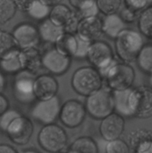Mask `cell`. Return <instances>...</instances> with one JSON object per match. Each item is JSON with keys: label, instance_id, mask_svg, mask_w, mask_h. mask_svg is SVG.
<instances>
[{"label": "cell", "instance_id": "11", "mask_svg": "<svg viewBox=\"0 0 152 153\" xmlns=\"http://www.w3.org/2000/svg\"><path fill=\"white\" fill-rule=\"evenodd\" d=\"M11 34L16 46L20 50L37 48L41 42L38 28L29 22L18 24L14 27Z\"/></svg>", "mask_w": 152, "mask_h": 153}, {"label": "cell", "instance_id": "27", "mask_svg": "<svg viewBox=\"0 0 152 153\" xmlns=\"http://www.w3.org/2000/svg\"><path fill=\"white\" fill-rule=\"evenodd\" d=\"M138 28L142 36L152 40V4H150L139 13Z\"/></svg>", "mask_w": 152, "mask_h": 153}, {"label": "cell", "instance_id": "21", "mask_svg": "<svg viewBox=\"0 0 152 153\" xmlns=\"http://www.w3.org/2000/svg\"><path fill=\"white\" fill-rule=\"evenodd\" d=\"M21 50L16 49L4 58L0 59V70L6 74L16 75L23 70L20 56Z\"/></svg>", "mask_w": 152, "mask_h": 153}, {"label": "cell", "instance_id": "44", "mask_svg": "<svg viewBox=\"0 0 152 153\" xmlns=\"http://www.w3.org/2000/svg\"><path fill=\"white\" fill-rule=\"evenodd\" d=\"M40 1L43 3H44L45 4H46V5L52 7L54 6L57 5V4H61L63 0H40Z\"/></svg>", "mask_w": 152, "mask_h": 153}, {"label": "cell", "instance_id": "34", "mask_svg": "<svg viewBox=\"0 0 152 153\" xmlns=\"http://www.w3.org/2000/svg\"><path fill=\"white\" fill-rule=\"evenodd\" d=\"M21 115H22V114L18 110L8 109L1 116H0V130L5 133L6 130H7V127L10 125V123Z\"/></svg>", "mask_w": 152, "mask_h": 153}, {"label": "cell", "instance_id": "17", "mask_svg": "<svg viewBox=\"0 0 152 153\" xmlns=\"http://www.w3.org/2000/svg\"><path fill=\"white\" fill-rule=\"evenodd\" d=\"M20 56L23 70L29 71L37 76L40 70L43 68L42 64V52H40L38 48L21 50Z\"/></svg>", "mask_w": 152, "mask_h": 153}, {"label": "cell", "instance_id": "43", "mask_svg": "<svg viewBox=\"0 0 152 153\" xmlns=\"http://www.w3.org/2000/svg\"><path fill=\"white\" fill-rule=\"evenodd\" d=\"M69 1L70 4L73 7H75L76 10H78L83 4L87 2L89 0H69Z\"/></svg>", "mask_w": 152, "mask_h": 153}, {"label": "cell", "instance_id": "24", "mask_svg": "<svg viewBox=\"0 0 152 153\" xmlns=\"http://www.w3.org/2000/svg\"><path fill=\"white\" fill-rule=\"evenodd\" d=\"M73 13L74 11L68 6L61 3L52 7L49 19L55 25L63 28L71 19Z\"/></svg>", "mask_w": 152, "mask_h": 153}, {"label": "cell", "instance_id": "33", "mask_svg": "<svg viewBox=\"0 0 152 153\" xmlns=\"http://www.w3.org/2000/svg\"><path fill=\"white\" fill-rule=\"evenodd\" d=\"M105 153H131V148L127 142L119 138L107 142Z\"/></svg>", "mask_w": 152, "mask_h": 153}, {"label": "cell", "instance_id": "18", "mask_svg": "<svg viewBox=\"0 0 152 153\" xmlns=\"http://www.w3.org/2000/svg\"><path fill=\"white\" fill-rule=\"evenodd\" d=\"M37 28L41 41L49 44H55L65 33L63 27L55 25L49 18L41 21Z\"/></svg>", "mask_w": 152, "mask_h": 153}, {"label": "cell", "instance_id": "40", "mask_svg": "<svg viewBox=\"0 0 152 153\" xmlns=\"http://www.w3.org/2000/svg\"><path fill=\"white\" fill-rule=\"evenodd\" d=\"M9 109V101L7 97L0 94V116Z\"/></svg>", "mask_w": 152, "mask_h": 153}, {"label": "cell", "instance_id": "30", "mask_svg": "<svg viewBox=\"0 0 152 153\" xmlns=\"http://www.w3.org/2000/svg\"><path fill=\"white\" fill-rule=\"evenodd\" d=\"M17 7L13 0H0V24H4L13 18Z\"/></svg>", "mask_w": 152, "mask_h": 153}, {"label": "cell", "instance_id": "26", "mask_svg": "<svg viewBox=\"0 0 152 153\" xmlns=\"http://www.w3.org/2000/svg\"><path fill=\"white\" fill-rule=\"evenodd\" d=\"M136 61L139 70L152 78V43L143 46Z\"/></svg>", "mask_w": 152, "mask_h": 153}, {"label": "cell", "instance_id": "4", "mask_svg": "<svg viewBox=\"0 0 152 153\" xmlns=\"http://www.w3.org/2000/svg\"><path fill=\"white\" fill-rule=\"evenodd\" d=\"M86 59L92 67L99 72L103 79L109 70L119 62L114 58L111 46L107 42L100 40L91 43Z\"/></svg>", "mask_w": 152, "mask_h": 153}, {"label": "cell", "instance_id": "37", "mask_svg": "<svg viewBox=\"0 0 152 153\" xmlns=\"http://www.w3.org/2000/svg\"><path fill=\"white\" fill-rule=\"evenodd\" d=\"M119 15H120L122 20L125 22V24L134 23L136 21L138 20L139 13H137V12L134 11V10L128 8V7H124L122 10H121Z\"/></svg>", "mask_w": 152, "mask_h": 153}, {"label": "cell", "instance_id": "1", "mask_svg": "<svg viewBox=\"0 0 152 153\" xmlns=\"http://www.w3.org/2000/svg\"><path fill=\"white\" fill-rule=\"evenodd\" d=\"M145 45L143 36L139 31L125 28L115 39V48L118 58L124 63L136 61Z\"/></svg>", "mask_w": 152, "mask_h": 153}, {"label": "cell", "instance_id": "2", "mask_svg": "<svg viewBox=\"0 0 152 153\" xmlns=\"http://www.w3.org/2000/svg\"><path fill=\"white\" fill-rule=\"evenodd\" d=\"M71 85L76 94L87 97L102 88L103 78L93 67L85 66L74 72Z\"/></svg>", "mask_w": 152, "mask_h": 153}, {"label": "cell", "instance_id": "15", "mask_svg": "<svg viewBox=\"0 0 152 153\" xmlns=\"http://www.w3.org/2000/svg\"><path fill=\"white\" fill-rule=\"evenodd\" d=\"M59 84L52 75L37 76L34 81V92L37 100H46L58 96Z\"/></svg>", "mask_w": 152, "mask_h": 153}, {"label": "cell", "instance_id": "25", "mask_svg": "<svg viewBox=\"0 0 152 153\" xmlns=\"http://www.w3.org/2000/svg\"><path fill=\"white\" fill-rule=\"evenodd\" d=\"M52 7L46 5L40 0H32L28 4L25 13L34 20L43 21L49 18Z\"/></svg>", "mask_w": 152, "mask_h": 153}, {"label": "cell", "instance_id": "29", "mask_svg": "<svg viewBox=\"0 0 152 153\" xmlns=\"http://www.w3.org/2000/svg\"><path fill=\"white\" fill-rule=\"evenodd\" d=\"M16 49L17 46L12 34L0 29V59L6 57Z\"/></svg>", "mask_w": 152, "mask_h": 153}, {"label": "cell", "instance_id": "3", "mask_svg": "<svg viewBox=\"0 0 152 153\" xmlns=\"http://www.w3.org/2000/svg\"><path fill=\"white\" fill-rule=\"evenodd\" d=\"M84 105L91 117L101 120L114 112L113 92L107 87H102L86 97Z\"/></svg>", "mask_w": 152, "mask_h": 153}, {"label": "cell", "instance_id": "6", "mask_svg": "<svg viewBox=\"0 0 152 153\" xmlns=\"http://www.w3.org/2000/svg\"><path fill=\"white\" fill-rule=\"evenodd\" d=\"M129 105L134 117L148 119L152 116V88L140 85L132 88L129 96Z\"/></svg>", "mask_w": 152, "mask_h": 153}, {"label": "cell", "instance_id": "22", "mask_svg": "<svg viewBox=\"0 0 152 153\" xmlns=\"http://www.w3.org/2000/svg\"><path fill=\"white\" fill-rule=\"evenodd\" d=\"M67 153H99V149L93 138L89 136H81L71 143Z\"/></svg>", "mask_w": 152, "mask_h": 153}, {"label": "cell", "instance_id": "46", "mask_svg": "<svg viewBox=\"0 0 152 153\" xmlns=\"http://www.w3.org/2000/svg\"><path fill=\"white\" fill-rule=\"evenodd\" d=\"M18 153H40V152L35 149H33V148H28V149H23V150L20 151V152Z\"/></svg>", "mask_w": 152, "mask_h": 153}, {"label": "cell", "instance_id": "12", "mask_svg": "<svg viewBox=\"0 0 152 153\" xmlns=\"http://www.w3.org/2000/svg\"><path fill=\"white\" fill-rule=\"evenodd\" d=\"M34 124L30 118L24 115L13 120L7 127L6 135L13 143L19 146L26 145L34 133Z\"/></svg>", "mask_w": 152, "mask_h": 153}, {"label": "cell", "instance_id": "47", "mask_svg": "<svg viewBox=\"0 0 152 153\" xmlns=\"http://www.w3.org/2000/svg\"><path fill=\"white\" fill-rule=\"evenodd\" d=\"M56 153H64V152H56Z\"/></svg>", "mask_w": 152, "mask_h": 153}, {"label": "cell", "instance_id": "48", "mask_svg": "<svg viewBox=\"0 0 152 153\" xmlns=\"http://www.w3.org/2000/svg\"><path fill=\"white\" fill-rule=\"evenodd\" d=\"M151 88H152V79H151Z\"/></svg>", "mask_w": 152, "mask_h": 153}, {"label": "cell", "instance_id": "7", "mask_svg": "<svg viewBox=\"0 0 152 153\" xmlns=\"http://www.w3.org/2000/svg\"><path fill=\"white\" fill-rule=\"evenodd\" d=\"M135 78V70L132 66L127 63L118 62L109 70L104 79L107 88L113 91L131 88Z\"/></svg>", "mask_w": 152, "mask_h": 153}, {"label": "cell", "instance_id": "42", "mask_svg": "<svg viewBox=\"0 0 152 153\" xmlns=\"http://www.w3.org/2000/svg\"><path fill=\"white\" fill-rule=\"evenodd\" d=\"M0 153H18L15 148L8 144H0Z\"/></svg>", "mask_w": 152, "mask_h": 153}, {"label": "cell", "instance_id": "20", "mask_svg": "<svg viewBox=\"0 0 152 153\" xmlns=\"http://www.w3.org/2000/svg\"><path fill=\"white\" fill-rule=\"evenodd\" d=\"M131 89L132 88L125 91H112L114 102V112L124 118L134 117L129 105V96Z\"/></svg>", "mask_w": 152, "mask_h": 153}, {"label": "cell", "instance_id": "32", "mask_svg": "<svg viewBox=\"0 0 152 153\" xmlns=\"http://www.w3.org/2000/svg\"><path fill=\"white\" fill-rule=\"evenodd\" d=\"M99 12L96 0H89L87 2L83 4L78 10H77V13L80 16V19L98 16Z\"/></svg>", "mask_w": 152, "mask_h": 153}, {"label": "cell", "instance_id": "14", "mask_svg": "<svg viewBox=\"0 0 152 153\" xmlns=\"http://www.w3.org/2000/svg\"><path fill=\"white\" fill-rule=\"evenodd\" d=\"M125 125V118L113 112L101 120L99 126V133L106 141L116 140L120 138L123 134Z\"/></svg>", "mask_w": 152, "mask_h": 153}, {"label": "cell", "instance_id": "39", "mask_svg": "<svg viewBox=\"0 0 152 153\" xmlns=\"http://www.w3.org/2000/svg\"><path fill=\"white\" fill-rule=\"evenodd\" d=\"M134 153H152V140L146 141L136 148Z\"/></svg>", "mask_w": 152, "mask_h": 153}, {"label": "cell", "instance_id": "9", "mask_svg": "<svg viewBox=\"0 0 152 153\" xmlns=\"http://www.w3.org/2000/svg\"><path fill=\"white\" fill-rule=\"evenodd\" d=\"M37 76L27 70H22L14 75L13 94L16 100L22 104H30L37 100L34 92V85Z\"/></svg>", "mask_w": 152, "mask_h": 153}, {"label": "cell", "instance_id": "28", "mask_svg": "<svg viewBox=\"0 0 152 153\" xmlns=\"http://www.w3.org/2000/svg\"><path fill=\"white\" fill-rule=\"evenodd\" d=\"M151 140L152 132L146 128H137L131 131L128 135V144L133 150L142 143Z\"/></svg>", "mask_w": 152, "mask_h": 153}, {"label": "cell", "instance_id": "38", "mask_svg": "<svg viewBox=\"0 0 152 153\" xmlns=\"http://www.w3.org/2000/svg\"><path fill=\"white\" fill-rule=\"evenodd\" d=\"M80 19V17L78 16L77 12H76V13L74 12L71 19H70L69 21L66 24L65 26L63 27L65 32L75 34L76 32H77V25H78Z\"/></svg>", "mask_w": 152, "mask_h": 153}, {"label": "cell", "instance_id": "23", "mask_svg": "<svg viewBox=\"0 0 152 153\" xmlns=\"http://www.w3.org/2000/svg\"><path fill=\"white\" fill-rule=\"evenodd\" d=\"M55 49L70 58H74L77 49V39L76 35L65 32L54 44Z\"/></svg>", "mask_w": 152, "mask_h": 153}, {"label": "cell", "instance_id": "31", "mask_svg": "<svg viewBox=\"0 0 152 153\" xmlns=\"http://www.w3.org/2000/svg\"><path fill=\"white\" fill-rule=\"evenodd\" d=\"M99 11L104 15L117 13L122 5V0H96Z\"/></svg>", "mask_w": 152, "mask_h": 153}, {"label": "cell", "instance_id": "45", "mask_svg": "<svg viewBox=\"0 0 152 153\" xmlns=\"http://www.w3.org/2000/svg\"><path fill=\"white\" fill-rule=\"evenodd\" d=\"M4 85H5V80H4L3 75L0 73V94H1V92L4 89Z\"/></svg>", "mask_w": 152, "mask_h": 153}, {"label": "cell", "instance_id": "19", "mask_svg": "<svg viewBox=\"0 0 152 153\" xmlns=\"http://www.w3.org/2000/svg\"><path fill=\"white\" fill-rule=\"evenodd\" d=\"M125 28V22L117 13L105 15L102 19V31L110 39H116Z\"/></svg>", "mask_w": 152, "mask_h": 153}, {"label": "cell", "instance_id": "10", "mask_svg": "<svg viewBox=\"0 0 152 153\" xmlns=\"http://www.w3.org/2000/svg\"><path fill=\"white\" fill-rule=\"evenodd\" d=\"M85 105L77 100H69L61 105L59 120L64 126L75 128L84 121L86 115Z\"/></svg>", "mask_w": 152, "mask_h": 153}, {"label": "cell", "instance_id": "35", "mask_svg": "<svg viewBox=\"0 0 152 153\" xmlns=\"http://www.w3.org/2000/svg\"><path fill=\"white\" fill-rule=\"evenodd\" d=\"M75 35L76 39H77V49H76V52L75 54L74 58H76L77 60L86 59L88 50H89L91 43L83 40L76 34Z\"/></svg>", "mask_w": 152, "mask_h": 153}, {"label": "cell", "instance_id": "36", "mask_svg": "<svg viewBox=\"0 0 152 153\" xmlns=\"http://www.w3.org/2000/svg\"><path fill=\"white\" fill-rule=\"evenodd\" d=\"M123 1L125 7L140 13L143 10L150 5L152 0H123Z\"/></svg>", "mask_w": 152, "mask_h": 153}, {"label": "cell", "instance_id": "5", "mask_svg": "<svg viewBox=\"0 0 152 153\" xmlns=\"http://www.w3.org/2000/svg\"><path fill=\"white\" fill-rule=\"evenodd\" d=\"M40 147L49 153L61 152L68 143V135L58 124L43 126L37 136Z\"/></svg>", "mask_w": 152, "mask_h": 153}, {"label": "cell", "instance_id": "13", "mask_svg": "<svg viewBox=\"0 0 152 153\" xmlns=\"http://www.w3.org/2000/svg\"><path fill=\"white\" fill-rule=\"evenodd\" d=\"M72 58L58 52L55 46L47 48L42 52L43 67L52 76H62L71 67Z\"/></svg>", "mask_w": 152, "mask_h": 153}, {"label": "cell", "instance_id": "41", "mask_svg": "<svg viewBox=\"0 0 152 153\" xmlns=\"http://www.w3.org/2000/svg\"><path fill=\"white\" fill-rule=\"evenodd\" d=\"M13 1L16 4V7H17V9H19L20 10L25 13L28 4L32 0H13Z\"/></svg>", "mask_w": 152, "mask_h": 153}, {"label": "cell", "instance_id": "8", "mask_svg": "<svg viewBox=\"0 0 152 153\" xmlns=\"http://www.w3.org/2000/svg\"><path fill=\"white\" fill-rule=\"evenodd\" d=\"M61 108V100L58 96L49 100H37L31 107L30 116L41 125L53 124L59 119Z\"/></svg>", "mask_w": 152, "mask_h": 153}, {"label": "cell", "instance_id": "16", "mask_svg": "<svg viewBox=\"0 0 152 153\" xmlns=\"http://www.w3.org/2000/svg\"><path fill=\"white\" fill-rule=\"evenodd\" d=\"M102 34V19L98 16L82 18L79 21L76 34L83 40L92 43Z\"/></svg>", "mask_w": 152, "mask_h": 153}]
</instances>
